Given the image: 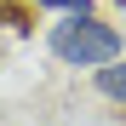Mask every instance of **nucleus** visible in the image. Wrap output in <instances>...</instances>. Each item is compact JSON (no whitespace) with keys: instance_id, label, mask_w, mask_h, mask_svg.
Returning a JSON list of instances; mask_svg holds the SVG:
<instances>
[{"instance_id":"nucleus-1","label":"nucleus","mask_w":126,"mask_h":126,"mask_svg":"<svg viewBox=\"0 0 126 126\" xmlns=\"http://www.w3.org/2000/svg\"><path fill=\"white\" fill-rule=\"evenodd\" d=\"M46 52L63 69H103V63L126 57V34L103 17H57L46 29Z\"/></svg>"},{"instance_id":"nucleus-3","label":"nucleus","mask_w":126,"mask_h":126,"mask_svg":"<svg viewBox=\"0 0 126 126\" xmlns=\"http://www.w3.org/2000/svg\"><path fill=\"white\" fill-rule=\"evenodd\" d=\"M34 12H57V17H97V0H29Z\"/></svg>"},{"instance_id":"nucleus-2","label":"nucleus","mask_w":126,"mask_h":126,"mask_svg":"<svg viewBox=\"0 0 126 126\" xmlns=\"http://www.w3.org/2000/svg\"><path fill=\"white\" fill-rule=\"evenodd\" d=\"M92 86H97V97H103V103L126 109V57L103 63V69H92Z\"/></svg>"}]
</instances>
